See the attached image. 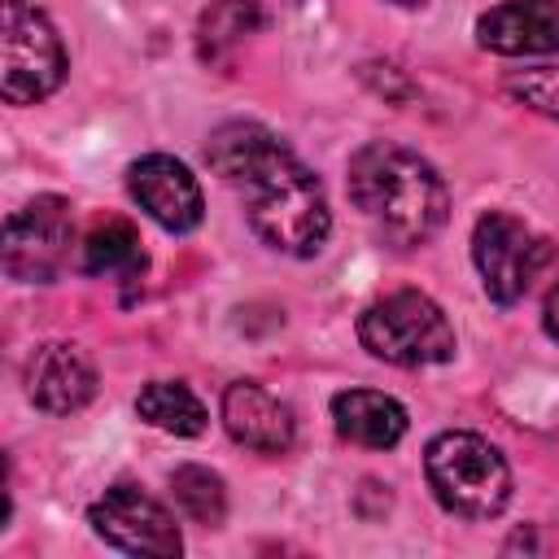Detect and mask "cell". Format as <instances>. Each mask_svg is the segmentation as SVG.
<instances>
[{
	"instance_id": "obj_1",
	"label": "cell",
	"mask_w": 559,
	"mask_h": 559,
	"mask_svg": "<svg viewBox=\"0 0 559 559\" xmlns=\"http://www.w3.org/2000/svg\"><path fill=\"white\" fill-rule=\"evenodd\" d=\"M210 170L245 197L249 227L288 258H310L332 231V210L314 170L262 122H223L205 140Z\"/></svg>"
},
{
	"instance_id": "obj_2",
	"label": "cell",
	"mask_w": 559,
	"mask_h": 559,
	"mask_svg": "<svg viewBox=\"0 0 559 559\" xmlns=\"http://www.w3.org/2000/svg\"><path fill=\"white\" fill-rule=\"evenodd\" d=\"M349 201L393 249L428 245L450 214V192L432 162L393 140H371L349 157Z\"/></svg>"
},
{
	"instance_id": "obj_3",
	"label": "cell",
	"mask_w": 559,
	"mask_h": 559,
	"mask_svg": "<svg viewBox=\"0 0 559 559\" xmlns=\"http://www.w3.org/2000/svg\"><path fill=\"white\" fill-rule=\"evenodd\" d=\"M424 476L432 498L463 520H493L511 502V467L476 432H441L424 450Z\"/></svg>"
},
{
	"instance_id": "obj_4",
	"label": "cell",
	"mask_w": 559,
	"mask_h": 559,
	"mask_svg": "<svg viewBox=\"0 0 559 559\" xmlns=\"http://www.w3.org/2000/svg\"><path fill=\"white\" fill-rule=\"evenodd\" d=\"M358 341L371 358L393 367H437L454 358V328L445 310L415 288H397L358 314Z\"/></svg>"
},
{
	"instance_id": "obj_5",
	"label": "cell",
	"mask_w": 559,
	"mask_h": 559,
	"mask_svg": "<svg viewBox=\"0 0 559 559\" xmlns=\"http://www.w3.org/2000/svg\"><path fill=\"white\" fill-rule=\"evenodd\" d=\"M66 79V48L57 26L26 0H4L0 17V92L9 105H35Z\"/></svg>"
},
{
	"instance_id": "obj_6",
	"label": "cell",
	"mask_w": 559,
	"mask_h": 559,
	"mask_svg": "<svg viewBox=\"0 0 559 559\" xmlns=\"http://www.w3.org/2000/svg\"><path fill=\"white\" fill-rule=\"evenodd\" d=\"M472 262L480 271V284H485L489 301L515 306L533 288V280L542 275V266L550 262V245L524 218H515L507 210H489V214L476 218Z\"/></svg>"
},
{
	"instance_id": "obj_7",
	"label": "cell",
	"mask_w": 559,
	"mask_h": 559,
	"mask_svg": "<svg viewBox=\"0 0 559 559\" xmlns=\"http://www.w3.org/2000/svg\"><path fill=\"white\" fill-rule=\"evenodd\" d=\"M74 249V205L44 192L4 218V275L17 284H48L66 271Z\"/></svg>"
},
{
	"instance_id": "obj_8",
	"label": "cell",
	"mask_w": 559,
	"mask_h": 559,
	"mask_svg": "<svg viewBox=\"0 0 559 559\" xmlns=\"http://www.w3.org/2000/svg\"><path fill=\"white\" fill-rule=\"evenodd\" d=\"M87 520H92L96 537H105L109 546H118L127 555H179L183 550L175 515L157 498H148L140 485L105 489L92 502Z\"/></svg>"
},
{
	"instance_id": "obj_9",
	"label": "cell",
	"mask_w": 559,
	"mask_h": 559,
	"mask_svg": "<svg viewBox=\"0 0 559 559\" xmlns=\"http://www.w3.org/2000/svg\"><path fill=\"white\" fill-rule=\"evenodd\" d=\"M127 188L135 197V205L166 231H192L205 218V197L197 175L175 162L170 153H144L140 162H131L127 170Z\"/></svg>"
},
{
	"instance_id": "obj_10",
	"label": "cell",
	"mask_w": 559,
	"mask_h": 559,
	"mask_svg": "<svg viewBox=\"0 0 559 559\" xmlns=\"http://www.w3.org/2000/svg\"><path fill=\"white\" fill-rule=\"evenodd\" d=\"M22 380H26V397L48 411V415H74L92 402L96 393V367L92 358L70 345V341H48L39 345L26 367H22Z\"/></svg>"
},
{
	"instance_id": "obj_11",
	"label": "cell",
	"mask_w": 559,
	"mask_h": 559,
	"mask_svg": "<svg viewBox=\"0 0 559 559\" xmlns=\"http://www.w3.org/2000/svg\"><path fill=\"white\" fill-rule=\"evenodd\" d=\"M476 39L502 57L559 52V0H502L476 17Z\"/></svg>"
},
{
	"instance_id": "obj_12",
	"label": "cell",
	"mask_w": 559,
	"mask_h": 559,
	"mask_svg": "<svg viewBox=\"0 0 559 559\" xmlns=\"http://www.w3.org/2000/svg\"><path fill=\"white\" fill-rule=\"evenodd\" d=\"M223 428L231 432V441H240L245 450H258V454H284V450H293V437H297L293 411L258 380L227 384Z\"/></svg>"
},
{
	"instance_id": "obj_13",
	"label": "cell",
	"mask_w": 559,
	"mask_h": 559,
	"mask_svg": "<svg viewBox=\"0 0 559 559\" xmlns=\"http://www.w3.org/2000/svg\"><path fill=\"white\" fill-rule=\"evenodd\" d=\"M332 424L362 450H389L406 437V406L376 389H341L332 397Z\"/></svg>"
},
{
	"instance_id": "obj_14",
	"label": "cell",
	"mask_w": 559,
	"mask_h": 559,
	"mask_svg": "<svg viewBox=\"0 0 559 559\" xmlns=\"http://www.w3.org/2000/svg\"><path fill=\"white\" fill-rule=\"evenodd\" d=\"M148 266L140 236L127 218H100L87 240H83V271L87 275H109V280H140Z\"/></svg>"
},
{
	"instance_id": "obj_15",
	"label": "cell",
	"mask_w": 559,
	"mask_h": 559,
	"mask_svg": "<svg viewBox=\"0 0 559 559\" xmlns=\"http://www.w3.org/2000/svg\"><path fill=\"white\" fill-rule=\"evenodd\" d=\"M135 411H140L144 424H153L162 432H175V437H201L205 424H210L205 402L188 384H179V380H153V384H144L140 397H135Z\"/></svg>"
},
{
	"instance_id": "obj_16",
	"label": "cell",
	"mask_w": 559,
	"mask_h": 559,
	"mask_svg": "<svg viewBox=\"0 0 559 559\" xmlns=\"http://www.w3.org/2000/svg\"><path fill=\"white\" fill-rule=\"evenodd\" d=\"M258 22H262L258 0H214V4L201 13V31H197L201 57H205V61H223L245 35L258 31Z\"/></svg>"
},
{
	"instance_id": "obj_17",
	"label": "cell",
	"mask_w": 559,
	"mask_h": 559,
	"mask_svg": "<svg viewBox=\"0 0 559 559\" xmlns=\"http://www.w3.org/2000/svg\"><path fill=\"white\" fill-rule=\"evenodd\" d=\"M170 493L179 502V511L192 520V524H205V528H218L223 515H227V489H223V476L201 467V463H183L170 472Z\"/></svg>"
},
{
	"instance_id": "obj_18",
	"label": "cell",
	"mask_w": 559,
	"mask_h": 559,
	"mask_svg": "<svg viewBox=\"0 0 559 559\" xmlns=\"http://www.w3.org/2000/svg\"><path fill=\"white\" fill-rule=\"evenodd\" d=\"M502 87L528 105L533 114L542 118H555L559 122V66H528V70H511L502 79Z\"/></svg>"
},
{
	"instance_id": "obj_19",
	"label": "cell",
	"mask_w": 559,
	"mask_h": 559,
	"mask_svg": "<svg viewBox=\"0 0 559 559\" xmlns=\"http://www.w3.org/2000/svg\"><path fill=\"white\" fill-rule=\"evenodd\" d=\"M542 328H546V336H550V341H559V280H555V288L546 293V306H542Z\"/></svg>"
},
{
	"instance_id": "obj_20",
	"label": "cell",
	"mask_w": 559,
	"mask_h": 559,
	"mask_svg": "<svg viewBox=\"0 0 559 559\" xmlns=\"http://www.w3.org/2000/svg\"><path fill=\"white\" fill-rule=\"evenodd\" d=\"M393 4H402V9H419V4H428V0H393Z\"/></svg>"
}]
</instances>
